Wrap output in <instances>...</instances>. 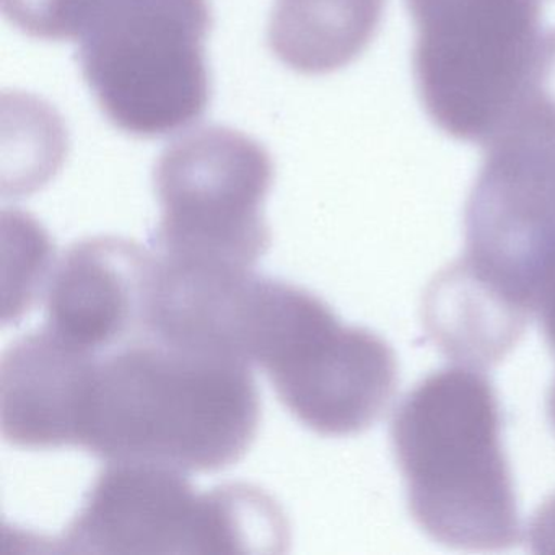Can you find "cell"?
I'll return each mask as SVG.
<instances>
[{"mask_svg":"<svg viewBox=\"0 0 555 555\" xmlns=\"http://www.w3.org/2000/svg\"><path fill=\"white\" fill-rule=\"evenodd\" d=\"M261 418L248 360L144 333L96 357L76 447L113 461L216 473L238 463Z\"/></svg>","mask_w":555,"mask_h":555,"instance_id":"cell-1","label":"cell"},{"mask_svg":"<svg viewBox=\"0 0 555 555\" xmlns=\"http://www.w3.org/2000/svg\"><path fill=\"white\" fill-rule=\"evenodd\" d=\"M492 383L469 366L422 379L399 404L392 450L412 518L460 551H502L521 539Z\"/></svg>","mask_w":555,"mask_h":555,"instance_id":"cell-2","label":"cell"},{"mask_svg":"<svg viewBox=\"0 0 555 555\" xmlns=\"http://www.w3.org/2000/svg\"><path fill=\"white\" fill-rule=\"evenodd\" d=\"M288 526L281 506L245 483L199 493L183 470L113 461L100 470L61 539L79 554L279 552Z\"/></svg>","mask_w":555,"mask_h":555,"instance_id":"cell-3","label":"cell"},{"mask_svg":"<svg viewBox=\"0 0 555 555\" xmlns=\"http://www.w3.org/2000/svg\"><path fill=\"white\" fill-rule=\"evenodd\" d=\"M209 0H99L79 41L83 79L119 131L175 134L210 102Z\"/></svg>","mask_w":555,"mask_h":555,"instance_id":"cell-4","label":"cell"},{"mask_svg":"<svg viewBox=\"0 0 555 555\" xmlns=\"http://www.w3.org/2000/svg\"><path fill=\"white\" fill-rule=\"evenodd\" d=\"M414 74L435 126L486 145L512 116L541 48V0H405Z\"/></svg>","mask_w":555,"mask_h":555,"instance_id":"cell-5","label":"cell"},{"mask_svg":"<svg viewBox=\"0 0 555 555\" xmlns=\"http://www.w3.org/2000/svg\"><path fill=\"white\" fill-rule=\"evenodd\" d=\"M253 362L294 417L330 437L369 430L398 386V360L385 339L346 326L330 305L288 282L256 337Z\"/></svg>","mask_w":555,"mask_h":555,"instance_id":"cell-6","label":"cell"},{"mask_svg":"<svg viewBox=\"0 0 555 555\" xmlns=\"http://www.w3.org/2000/svg\"><path fill=\"white\" fill-rule=\"evenodd\" d=\"M272 178L268 151L235 129L210 126L178 139L155 167L162 217L152 251L251 271L271 246L262 207Z\"/></svg>","mask_w":555,"mask_h":555,"instance_id":"cell-7","label":"cell"},{"mask_svg":"<svg viewBox=\"0 0 555 555\" xmlns=\"http://www.w3.org/2000/svg\"><path fill=\"white\" fill-rule=\"evenodd\" d=\"M155 258L132 240L93 236L70 246L47 284V324L102 356L147 330Z\"/></svg>","mask_w":555,"mask_h":555,"instance_id":"cell-8","label":"cell"},{"mask_svg":"<svg viewBox=\"0 0 555 555\" xmlns=\"http://www.w3.org/2000/svg\"><path fill=\"white\" fill-rule=\"evenodd\" d=\"M96 357L47 326L14 340L0 362L5 440L30 450L76 447L79 405Z\"/></svg>","mask_w":555,"mask_h":555,"instance_id":"cell-9","label":"cell"},{"mask_svg":"<svg viewBox=\"0 0 555 555\" xmlns=\"http://www.w3.org/2000/svg\"><path fill=\"white\" fill-rule=\"evenodd\" d=\"M385 5L386 0H275L269 48L295 73H336L372 43Z\"/></svg>","mask_w":555,"mask_h":555,"instance_id":"cell-10","label":"cell"},{"mask_svg":"<svg viewBox=\"0 0 555 555\" xmlns=\"http://www.w3.org/2000/svg\"><path fill=\"white\" fill-rule=\"evenodd\" d=\"M99 0H2L5 18L38 40H79Z\"/></svg>","mask_w":555,"mask_h":555,"instance_id":"cell-11","label":"cell"},{"mask_svg":"<svg viewBox=\"0 0 555 555\" xmlns=\"http://www.w3.org/2000/svg\"><path fill=\"white\" fill-rule=\"evenodd\" d=\"M539 317H541L542 331H544L545 339L555 353V272L548 279L544 292H542L541 301L538 307ZM548 415H551L552 424L555 427V382L548 392L547 401Z\"/></svg>","mask_w":555,"mask_h":555,"instance_id":"cell-12","label":"cell"},{"mask_svg":"<svg viewBox=\"0 0 555 555\" xmlns=\"http://www.w3.org/2000/svg\"><path fill=\"white\" fill-rule=\"evenodd\" d=\"M531 544L535 552H555V495L532 518Z\"/></svg>","mask_w":555,"mask_h":555,"instance_id":"cell-13","label":"cell"}]
</instances>
